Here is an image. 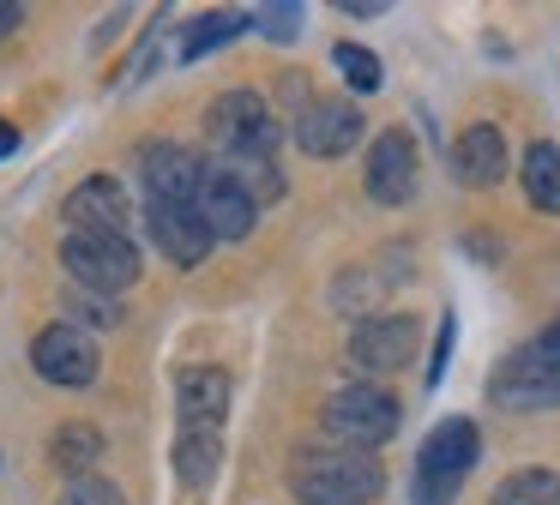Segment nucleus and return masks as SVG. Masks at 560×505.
Returning a JSON list of instances; mask_svg holds the SVG:
<instances>
[{
	"instance_id": "obj_1",
	"label": "nucleus",
	"mask_w": 560,
	"mask_h": 505,
	"mask_svg": "<svg viewBox=\"0 0 560 505\" xmlns=\"http://www.w3.org/2000/svg\"><path fill=\"white\" fill-rule=\"evenodd\" d=\"M290 488L302 505H374L386 493V463L355 445H307L290 463Z\"/></svg>"
},
{
	"instance_id": "obj_2",
	"label": "nucleus",
	"mask_w": 560,
	"mask_h": 505,
	"mask_svg": "<svg viewBox=\"0 0 560 505\" xmlns=\"http://www.w3.org/2000/svg\"><path fill=\"white\" fill-rule=\"evenodd\" d=\"M482 457V433L470 415H446L416 451V505H452V493L464 488V475Z\"/></svg>"
},
{
	"instance_id": "obj_3",
	"label": "nucleus",
	"mask_w": 560,
	"mask_h": 505,
	"mask_svg": "<svg viewBox=\"0 0 560 505\" xmlns=\"http://www.w3.org/2000/svg\"><path fill=\"white\" fill-rule=\"evenodd\" d=\"M488 397L500 409H555L560 403V331L512 349L488 379Z\"/></svg>"
},
{
	"instance_id": "obj_4",
	"label": "nucleus",
	"mask_w": 560,
	"mask_h": 505,
	"mask_svg": "<svg viewBox=\"0 0 560 505\" xmlns=\"http://www.w3.org/2000/svg\"><path fill=\"white\" fill-rule=\"evenodd\" d=\"M319 421H326V433H331L338 445L374 451V445H386L392 433H398L404 409H398V397L380 391V385H343V391H331V397H326Z\"/></svg>"
},
{
	"instance_id": "obj_5",
	"label": "nucleus",
	"mask_w": 560,
	"mask_h": 505,
	"mask_svg": "<svg viewBox=\"0 0 560 505\" xmlns=\"http://www.w3.org/2000/svg\"><path fill=\"white\" fill-rule=\"evenodd\" d=\"M206 132L223 156H271L278 151V120H271L266 96H254V91H223L206 108Z\"/></svg>"
},
{
	"instance_id": "obj_6",
	"label": "nucleus",
	"mask_w": 560,
	"mask_h": 505,
	"mask_svg": "<svg viewBox=\"0 0 560 505\" xmlns=\"http://www.w3.org/2000/svg\"><path fill=\"white\" fill-rule=\"evenodd\" d=\"M67 277L91 295H121V289L139 283V247L115 235H67L61 240Z\"/></svg>"
},
{
	"instance_id": "obj_7",
	"label": "nucleus",
	"mask_w": 560,
	"mask_h": 505,
	"mask_svg": "<svg viewBox=\"0 0 560 505\" xmlns=\"http://www.w3.org/2000/svg\"><path fill=\"white\" fill-rule=\"evenodd\" d=\"M31 367H37L49 385L79 391V385L97 379L103 355H97V343H91L79 325H49V331H37V343H31Z\"/></svg>"
},
{
	"instance_id": "obj_8",
	"label": "nucleus",
	"mask_w": 560,
	"mask_h": 505,
	"mask_svg": "<svg viewBox=\"0 0 560 505\" xmlns=\"http://www.w3.org/2000/svg\"><path fill=\"white\" fill-rule=\"evenodd\" d=\"M139 175H145V199L194 204L199 180H206V156L187 151V144H175V139H151L145 151H139Z\"/></svg>"
},
{
	"instance_id": "obj_9",
	"label": "nucleus",
	"mask_w": 560,
	"mask_h": 505,
	"mask_svg": "<svg viewBox=\"0 0 560 505\" xmlns=\"http://www.w3.org/2000/svg\"><path fill=\"white\" fill-rule=\"evenodd\" d=\"M127 223H133V204H127L121 180L91 175L67 192V235H115L127 240Z\"/></svg>"
},
{
	"instance_id": "obj_10",
	"label": "nucleus",
	"mask_w": 560,
	"mask_h": 505,
	"mask_svg": "<svg viewBox=\"0 0 560 505\" xmlns=\"http://www.w3.org/2000/svg\"><path fill=\"white\" fill-rule=\"evenodd\" d=\"M194 211H199V223L211 228V240H242V235H254L259 204L247 199L242 187H235L230 168H223V163H206V180H199Z\"/></svg>"
},
{
	"instance_id": "obj_11",
	"label": "nucleus",
	"mask_w": 560,
	"mask_h": 505,
	"mask_svg": "<svg viewBox=\"0 0 560 505\" xmlns=\"http://www.w3.org/2000/svg\"><path fill=\"white\" fill-rule=\"evenodd\" d=\"M410 192H416V139L404 127H386L368 144V199L404 204Z\"/></svg>"
},
{
	"instance_id": "obj_12",
	"label": "nucleus",
	"mask_w": 560,
	"mask_h": 505,
	"mask_svg": "<svg viewBox=\"0 0 560 505\" xmlns=\"http://www.w3.org/2000/svg\"><path fill=\"white\" fill-rule=\"evenodd\" d=\"M416 355V319L410 313H380V319H362L350 337V361L362 373H398L404 361Z\"/></svg>"
},
{
	"instance_id": "obj_13",
	"label": "nucleus",
	"mask_w": 560,
	"mask_h": 505,
	"mask_svg": "<svg viewBox=\"0 0 560 505\" xmlns=\"http://www.w3.org/2000/svg\"><path fill=\"white\" fill-rule=\"evenodd\" d=\"M145 223H151V240H158L163 252H170L182 271H194V265H206L211 252V228L199 223L194 204H163V199H145Z\"/></svg>"
},
{
	"instance_id": "obj_14",
	"label": "nucleus",
	"mask_w": 560,
	"mask_h": 505,
	"mask_svg": "<svg viewBox=\"0 0 560 505\" xmlns=\"http://www.w3.org/2000/svg\"><path fill=\"white\" fill-rule=\"evenodd\" d=\"M362 139V108L355 103H307V115L295 120V144L307 156H343Z\"/></svg>"
},
{
	"instance_id": "obj_15",
	"label": "nucleus",
	"mask_w": 560,
	"mask_h": 505,
	"mask_svg": "<svg viewBox=\"0 0 560 505\" xmlns=\"http://www.w3.org/2000/svg\"><path fill=\"white\" fill-rule=\"evenodd\" d=\"M175 409H182V427L218 433L223 409H230V373L223 367H187L182 379H175Z\"/></svg>"
},
{
	"instance_id": "obj_16",
	"label": "nucleus",
	"mask_w": 560,
	"mask_h": 505,
	"mask_svg": "<svg viewBox=\"0 0 560 505\" xmlns=\"http://www.w3.org/2000/svg\"><path fill=\"white\" fill-rule=\"evenodd\" d=\"M452 175L464 187H494L506 175V139H500V127H488V120L464 127L458 144H452Z\"/></svg>"
},
{
	"instance_id": "obj_17",
	"label": "nucleus",
	"mask_w": 560,
	"mask_h": 505,
	"mask_svg": "<svg viewBox=\"0 0 560 505\" xmlns=\"http://www.w3.org/2000/svg\"><path fill=\"white\" fill-rule=\"evenodd\" d=\"M524 199H530L536 211L560 216V144L536 139L530 151H524Z\"/></svg>"
},
{
	"instance_id": "obj_18",
	"label": "nucleus",
	"mask_w": 560,
	"mask_h": 505,
	"mask_svg": "<svg viewBox=\"0 0 560 505\" xmlns=\"http://www.w3.org/2000/svg\"><path fill=\"white\" fill-rule=\"evenodd\" d=\"M49 451H55V463H61L67 475L79 481V475H91V463L103 457V433L91 427V421H67V427H55V445H49Z\"/></svg>"
},
{
	"instance_id": "obj_19",
	"label": "nucleus",
	"mask_w": 560,
	"mask_h": 505,
	"mask_svg": "<svg viewBox=\"0 0 560 505\" xmlns=\"http://www.w3.org/2000/svg\"><path fill=\"white\" fill-rule=\"evenodd\" d=\"M488 505H560V475L555 469H512Z\"/></svg>"
},
{
	"instance_id": "obj_20",
	"label": "nucleus",
	"mask_w": 560,
	"mask_h": 505,
	"mask_svg": "<svg viewBox=\"0 0 560 505\" xmlns=\"http://www.w3.org/2000/svg\"><path fill=\"white\" fill-rule=\"evenodd\" d=\"M247 24H254L247 12H206V19H194V31L182 36V60H199V55H211V48L235 43Z\"/></svg>"
},
{
	"instance_id": "obj_21",
	"label": "nucleus",
	"mask_w": 560,
	"mask_h": 505,
	"mask_svg": "<svg viewBox=\"0 0 560 505\" xmlns=\"http://www.w3.org/2000/svg\"><path fill=\"white\" fill-rule=\"evenodd\" d=\"M218 451H223L218 433H194V427H182V445H175V469H182L187 488H206V481L218 475Z\"/></svg>"
},
{
	"instance_id": "obj_22",
	"label": "nucleus",
	"mask_w": 560,
	"mask_h": 505,
	"mask_svg": "<svg viewBox=\"0 0 560 505\" xmlns=\"http://www.w3.org/2000/svg\"><path fill=\"white\" fill-rule=\"evenodd\" d=\"M223 168H230V180L247 192L254 204H271L283 192V168L271 163V156H223Z\"/></svg>"
},
{
	"instance_id": "obj_23",
	"label": "nucleus",
	"mask_w": 560,
	"mask_h": 505,
	"mask_svg": "<svg viewBox=\"0 0 560 505\" xmlns=\"http://www.w3.org/2000/svg\"><path fill=\"white\" fill-rule=\"evenodd\" d=\"M331 60H338V72H343L350 91H380V55H368L362 43H338Z\"/></svg>"
},
{
	"instance_id": "obj_24",
	"label": "nucleus",
	"mask_w": 560,
	"mask_h": 505,
	"mask_svg": "<svg viewBox=\"0 0 560 505\" xmlns=\"http://www.w3.org/2000/svg\"><path fill=\"white\" fill-rule=\"evenodd\" d=\"M61 505H127V500H121V488H115V481H103V475H79V481H67Z\"/></svg>"
},
{
	"instance_id": "obj_25",
	"label": "nucleus",
	"mask_w": 560,
	"mask_h": 505,
	"mask_svg": "<svg viewBox=\"0 0 560 505\" xmlns=\"http://www.w3.org/2000/svg\"><path fill=\"white\" fill-rule=\"evenodd\" d=\"M67 307H73V319H97V325H115V319H121V313H115L103 295H91V289H73V295H67Z\"/></svg>"
},
{
	"instance_id": "obj_26",
	"label": "nucleus",
	"mask_w": 560,
	"mask_h": 505,
	"mask_svg": "<svg viewBox=\"0 0 560 505\" xmlns=\"http://www.w3.org/2000/svg\"><path fill=\"white\" fill-rule=\"evenodd\" d=\"M452 337H458V319H440V337H434V361H428V385H440L446 379V355H452Z\"/></svg>"
},
{
	"instance_id": "obj_27",
	"label": "nucleus",
	"mask_w": 560,
	"mask_h": 505,
	"mask_svg": "<svg viewBox=\"0 0 560 505\" xmlns=\"http://www.w3.org/2000/svg\"><path fill=\"white\" fill-rule=\"evenodd\" d=\"M259 31H266V36H295V31H302V12H295V7H266V12H259Z\"/></svg>"
},
{
	"instance_id": "obj_28",
	"label": "nucleus",
	"mask_w": 560,
	"mask_h": 505,
	"mask_svg": "<svg viewBox=\"0 0 560 505\" xmlns=\"http://www.w3.org/2000/svg\"><path fill=\"white\" fill-rule=\"evenodd\" d=\"M19 19H25V7H13V0H0V36H13Z\"/></svg>"
},
{
	"instance_id": "obj_29",
	"label": "nucleus",
	"mask_w": 560,
	"mask_h": 505,
	"mask_svg": "<svg viewBox=\"0 0 560 505\" xmlns=\"http://www.w3.org/2000/svg\"><path fill=\"white\" fill-rule=\"evenodd\" d=\"M19 151V127L13 120H0V156H13Z\"/></svg>"
},
{
	"instance_id": "obj_30",
	"label": "nucleus",
	"mask_w": 560,
	"mask_h": 505,
	"mask_svg": "<svg viewBox=\"0 0 560 505\" xmlns=\"http://www.w3.org/2000/svg\"><path fill=\"white\" fill-rule=\"evenodd\" d=\"M555 331H560V325H555Z\"/></svg>"
}]
</instances>
